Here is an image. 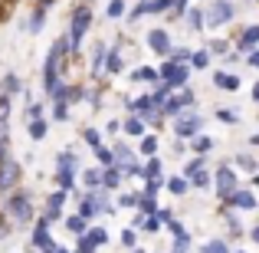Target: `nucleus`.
<instances>
[{
	"label": "nucleus",
	"instance_id": "f257e3e1",
	"mask_svg": "<svg viewBox=\"0 0 259 253\" xmlns=\"http://www.w3.org/2000/svg\"><path fill=\"white\" fill-rule=\"evenodd\" d=\"M4 214L10 217L13 227H30L33 221V197L26 194V191H10V194H4Z\"/></svg>",
	"mask_w": 259,
	"mask_h": 253
},
{
	"label": "nucleus",
	"instance_id": "f03ea898",
	"mask_svg": "<svg viewBox=\"0 0 259 253\" xmlns=\"http://www.w3.org/2000/svg\"><path fill=\"white\" fill-rule=\"evenodd\" d=\"M89 26H92V10H89V7H76V13H72V26H69V46H72V56L82 50V37L89 33Z\"/></svg>",
	"mask_w": 259,
	"mask_h": 253
},
{
	"label": "nucleus",
	"instance_id": "7ed1b4c3",
	"mask_svg": "<svg viewBox=\"0 0 259 253\" xmlns=\"http://www.w3.org/2000/svg\"><path fill=\"white\" fill-rule=\"evenodd\" d=\"M233 17H236V7L230 4V0H210L207 10H203V20H207V26H213V30L233 23Z\"/></svg>",
	"mask_w": 259,
	"mask_h": 253
},
{
	"label": "nucleus",
	"instance_id": "20e7f679",
	"mask_svg": "<svg viewBox=\"0 0 259 253\" xmlns=\"http://www.w3.org/2000/svg\"><path fill=\"white\" fill-rule=\"evenodd\" d=\"M213 188H217V197H220L223 204L230 201V194L233 191H240V181H236V171L230 168V165H220L213 171Z\"/></svg>",
	"mask_w": 259,
	"mask_h": 253
},
{
	"label": "nucleus",
	"instance_id": "39448f33",
	"mask_svg": "<svg viewBox=\"0 0 259 253\" xmlns=\"http://www.w3.org/2000/svg\"><path fill=\"white\" fill-rule=\"evenodd\" d=\"M20 177H23V168H20L17 158H4L0 161V194H10V191L20 188Z\"/></svg>",
	"mask_w": 259,
	"mask_h": 253
},
{
	"label": "nucleus",
	"instance_id": "423d86ee",
	"mask_svg": "<svg viewBox=\"0 0 259 253\" xmlns=\"http://www.w3.org/2000/svg\"><path fill=\"white\" fill-rule=\"evenodd\" d=\"M158 76H161V83H167V86H184L187 83V76H190V63H174V59H164L161 63V69H158Z\"/></svg>",
	"mask_w": 259,
	"mask_h": 253
},
{
	"label": "nucleus",
	"instance_id": "0eeeda50",
	"mask_svg": "<svg viewBox=\"0 0 259 253\" xmlns=\"http://www.w3.org/2000/svg\"><path fill=\"white\" fill-rule=\"evenodd\" d=\"M50 217H39L36 227H33V237H30V250H39V253H50L56 250V240L50 237Z\"/></svg>",
	"mask_w": 259,
	"mask_h": 253
},
{
	"label": "nucleus",
	"instance_id": "6e6552de",
	"mask_svg": "<svg viewBox=\"0 0 259 253\" xmlns=\"http://www.w3.org/2000/svg\"><path fill=\"white\" fill-rule=\"evenodd\" d=\"M200 125H203V119L194 112V109H190V112H181V119H177L174 132H177V138H197Z\"/></svg>",
	"mask_w": 259,
	"mask_h": 253
},
{
	"label": "nucleus",
	"instance_id": "1a4fd4ad",
	"mask_svg": "<svg viewBox=\"0 0 259 253\" xmlns=\"http://www.w3.org/2000/svg\"><path fill=\"white\" fill-rule=\"evenodd\" d=\"M227 207H230V210H256L259 201H256V194H253L249 188H240V191H233V194H230Z\"/></svg>",
	"mask_w": 259,
	"mask_h": 253
},
{
	"label": "nucleus",
	"instance_id": "9d476101",
	"mask_svg": "<svg viewBox=\"0 0 259 253\" xmlns=\"http://www.w3.org/2000/svg\"><path fill=\"white\" fill-rule=\"evenodd\" d=\"M148 46H151V53H158V56H171V37H167V30H151L148 33Z\"/></svg>",
	"mask_w": 259,
	"mask_h": 253
},
{
	"label": "nucleus",
	"instance_id": "9b49d317",
	"mask_svg": "<svg viewBox=\"0 0 259 253\" xmlns=\"http://www.w3.org/2000/svg\"><path fill=\"white\" fill-rule=\"evenodd\" d=\"M259 46V23H253V26H246V30L240 33V40H236V50L246 56V53H253Z\"/></svg>",
	"mask_w": 259,
	"mask_h": 253
},
{
	"label": "nucleus",
	"instance_id": "f8f14e48",
	"mask_svg": "<svg viewBox=\"0 0 259 253\" xmlns=\"http://www.w3.org/2000/svg\"><path fill=\"white\" fill-rule=\"evenodd\" d=\"M213 86L223 89V92H236V89H240V76H236V73L220 69V73H213Z\"/></svg>",
	"mask_w": 259,
	"mask_h": 253
},
{
	"label": "nucleus",
	"instance_id": "ddd939ff",
	"mask_svg": "<svg viewBox=\"0 0 259 253\" xmlns=\"http://www.w3.org/2000/svg\"><path fill=\"white\" fill-rule=\"evenodd\" d=\"M121 132H125V135H135V138H145L148 122L141 119V115H128V119H125V125H121Z\"/></svg>",
	"mask_w": 259,
	"mask_h": 253
},
{
	"label": "nucleus",
	"instance_id": "4468645a",
	"mask_svg": "<svg viewBox=\"0 0 259 253\" xmlns=\"http://www.w3.org/2000/svg\"><path fill=\"white\" fill-rule=\"evenodd\" d=\"M43 26H46V10H43V7H33V13L26 17V23H23V30L36 37V33L43 30Z\"/></svg>",
	"mask_w": 259,
	"mask_h": 253
},
{
	"label": "nucleus",
	"instance_id": "2eb2a0df",
	"mask_svg": "<svg viewBox=\"0 0 259 253\" xmlns=\"http://www.w3.org/2000/svg\"><path fill=\"white\" fill-rule=\"evenodd\" d=\"M121 177H125V174H121L115 165H112V168H102V188H105V191L112 188V191H115V188L121 184Z\"/></svg>",
	"mask_w": 259,
	"mask_h": 253
},
{
	"label": "nucleus",
	"instance_id": "dca6fc26",
	"mask_svg": "<svg viewBox=\"0 0 259 253\" xmlns=\"http://www.w3.org/2000/svg\"><path fill=\"white\" fill-rule=\"evenodd\" d=\"M167 191H171L174 197H184V194L190 191V181H187L184 174H174V177H167Z\"/></svg>",
	"mask_w": 259,
	"mask_h": 253
},
{
	"label": "nucleus",
	"instance_id": "f3484780",
	"mask_svg": "<svg viewBox=\"0 0 259 253\" xmlns=\"http://www.w3.org/2000/svg\"><path fill=\"white\" fill-rule=\"evenodd\" d=\"M132 79L135 83H158V69H151V66H138V69H132Z\"/></svg>",
	"mask_w": 259,
	"mask_h": 253
},
{
	"label": "nucleus",
	"instance_id": "a211bd4d",
	"mask_svg": "<svg viewBox=\"0 0 259 253\" xmlns=\"http://www.w3.org/2000/svg\"><path fill=\"white\" fill-rule=\"evenodd\" d=\"M76 168H79V161H76V155H72V152L56 155V171H72V174H76Z\"/></svg>",
	"mask_w": 259,
	"mask_h": 253
},
{
	"label": "nucleus",
	"instance_id": "6ab92c4d",
	"mask_svg": "<svg viewBox=\"0 0 259 253\" xmlns=\"http://www.w3.org/2000/svg\"><path fill=\"white\" fill-rule=\"evenodd\" d=\"M26 135H30L33 141L46 138V122H43V119H33V122H26Z\"/></svg>",
	"mask_w": 259,
	"mask_h": 253
},
{
	"label": "nucleus",
	"instance_id": "aec40b11",
	"mask_svg": "<svg viewBox=\"0 0 259 253\" xmlns=\"http://www.w3.org/2000/svg\"><path fill=\"white\" fill-rule=\"evenodd\" d=\"M95 161H99L102 168H112V165H115V148L99 145V148H95Z\"/></svg>",
	"mask_w": 259,
	"mask_h": 253
},
{
	"label": "nucleus",
	"instance_id": "412c9836",
	"mask_svg": "<svg viewBox=\"0 0 259 253\" xmlns=\"http://www.w3.org/2000/svg\"><path fill=\"white\" fill-rule=\"evenodd\" d=\"M184 20H187L190 30H203V10H197V7H190V10L184 13Z\"/></svg>",
	"mask_w": 259,
	"mask_h": 253
},
{
	"label": "nucleus",
	"instance_id": "4be33fe9",
	"mask_svg": "<svg viewBox=\"0 0 259 253\" xmlns=\"http://www.w3.org/2000/svg\"><path fill=\"white\" fill-rule=\"evenodd\" d=\"M82 177H85V188L89 191L102 188V168H89V171H82Z\"/></svg>",
	"mask_w": 259,
	"mask_h": 253
},
{
	"label": "nucleus",
	"instance_id": "5701e85b",
	"mask_svg": "<svg viewBox=\"0 0 259 253\" xmlns=\"http://www.w3.org/2000/svg\"><path fill=\"white\" fill-rule=\"evenodd\" d=\"M200 253H230V243L223 240V237H217V240H207V243H203Z\"/></svg>",
	"mask_w": 259,
	"mask_h": 253
},
{
	"label": "nucleus",
	"instance_id": "b1692460",
	"mask_svg": "<svg viewBox=\"0 0 259 253\" xmlns=\"http://www.w3.org/2000/svg\"><path fill=\"white\" fill-rule=\"evenodd\" d=\"M85 237L95 243V247H102V243H108V230L105 227H89L85 230Z\"/></svg>",
	"mask_w": 259,
	"mask_h": 253
},
{
	"label": "nucleus",
	"instance_id": "393cba45",
	"mask_svg": "<svg viewBox=\"0 0 259 253\" xmlns=\"http://www.w3.org/2000/svg\"><path fill=\"white\" fill-rule=\"evenodd\" d=\"M66 227H69L72 230V234H76V237H82L85 234V230H89V221H85V217H69V221H66Z\"/></svg>",
	"mask_w": 259,
	"mask_h": 253
},
{
	"label": "nucleus",
	"instance_id": "a878e982",
	"mask_svg": "<svg viewBox=\"0 0 259 253\" xmlns=\"http://www.w3.org/2000/svg\"><path fill=\"white\" fill-rule=\"evenodd\" d=\"M207 63H210V50H197L190 56V69H207Z\"/></svg>",
	"mask_w": 259,
	"mask_h": 253
},
{
	"label": "nucleus",
	"instance_id": "bb28decb",
	"mask_svg": "<svg viewBox=\"0 0 259 253\" xmlns=\"http://www.w3.org/2000/svg\"><path fill=\"white\" fill-rule=\"evenodd\" d=\"M190 148H194V155H207L210 148H213V138H207V135H197Z\"/></svg>",
	"mask_w": 259,
	"mask_h": 253
},
{
	"label": "nucleus",
	"instance_id": "cd10ccee",
	"mask_svg": "<svg viewBox=\"0 0 259 253\" xmlns=\"http://www.w3.org/2000/svg\"><path fill=\"white\" fill-rule=\"evenodd\" d=\"M76 214H79V217H85V221H92L99 210H95V204L89 201V197H79V210H76Z\"/></svg>",
	"mask_w": 259,
	"mask_h": 253
},
{
	"label": "nucleus",
	"instance_id": "c85d7f7f",
	"mask_svg": "<svg viewBox=\"0 0 259 253\" xmlns=\"http://www.w3.org/2000/svg\"><path fill=\"white\" fill-rule=\"evenodd\" d=\"M203 165H207V158H203V155L190 158L187 165H184V177H190V174H197V171H203Z\"/></svg>",
	"mask_w": 259,
	"mask_h": 253
},
{
	"label": "nucleus",
	"instance_id": "c756f323",
	"mask_svg": "<svg viewBox=\"0 0 259 253\" xmlns=\"http://www.w3.org/2000/svg\"><path fill=\"white\" fill-rule=\"evenodd\" d=\"M187 181H190V188H200L203 191V188H210V181H213V177H210L207 171H197V174H190Z\"/></svg>",
	"mask_w": 259,
	"mask_h": 253
},
{
	"label": "nucleus",
	"instance_id": "7c9ffc66",
	"mask_svg": "<svg viewBox=\"0 0 259 253\" xmlns=\"http://www.w3.org/2000/svg\"><path fill=\"white\" fill-rule=\"evenodd\" d=\"M161 227H164V224H161V217H158V214H148V217H145V224H141V230H145V234H158Z\"/></svg>",
	"mask_w": 259,
	"mask_h": 253
},
{
	"label": "nucleus",
	"instance_id": "2f4dec72",
	"mask_svg": "<svg viewBox=\"0 0 259 253\" xmlns=\"http://www.w3.org/2000/svg\"><path fill=\"white\" fill-rule=\"evenodd\" d=\"M121 243H125L128 250L138 247V227H125V230H121Z\"/></svg>",
	"mask_w": 259,
	"mask_h": 253
},
{
	"label": "nucleus",
	"instance_id": "473e14b6",
	"mask_svg": "<svg viewBox=\"0 0 259 253\" xmlns=\"http://www.w3.org/2000/svg\"><path fill=\"white\" fill-rule=\"evenodd\" d=\"M174 10V0H148V13H167Z\"/></svg>",
	"mask_w": 259,
	"mask_h": 253
},
{
	"label": "nucleus",
	"instance_id": "72a5a7b5",
	"mask_svg": "<svg viewBox=\"0 0 259 253\" xmlns=\"http://www.w3.org/2000/svg\"><path fill=\"white\" fill-rule=\"evenodd\" d=\"M72 181H76V174H72V171H56V188L59 191H69Z\"/></svg>",
	"mask_w": 259,
	"mask_h": 253
},
{
	"label": "nucleus",
	"instance_id": "f704fd0d",
	"mask_svg": "<svg viewBox=\"0 0 259 253\" xmlns=\"http://www.w3.org/2000/svg\"><path fill=\"white\" fill-rule=\"evenodd\" d=\"M190 56H194V50H187V46H174L167 59H174V63H190Z\"/></svg>",
	"mask_w": 259,
	"mask_h": 253
},
{
	"label": "nucleus",
	"instance_id": "c9c22d12",
	"mask_svg": "<svg viewBox=\"0 0 259 253\" xmlns=\"http://www.w3.org/2000/svg\"><path fill=\"white\" fill-rule=\"evenodd\" d=\"M82 141H85V145H92V148H99V145H102L99 128H85V132H82Z\"/></svg>",
	"mask_w": 259,
	"mask_h": 253
},
{
	"label": "nucleus",
	"instance_id": "e433bc0d",
	"mask_svg": "<svg viewBox=\"0 0 259 253\" xmlns=\"http://www.w3.org/2000/svg\"><path fill=\"white\" fill-rule=\"evenodd\" d=\"M151 177H161V161L158 158H151L145 165V181H151Z\"/></svg>",
	"mask_w": 259,
	"mask_h": 253
},
{
	"label": "nucleus",
	"instance_id": "4c0bfd02",
	"mask_svg": "<svg viewBox=\"0 0 259 253\" xmlns=\"http://www.w3.org/2000/svg\"><path fill=\"white\" fill-rule=\"evenodd\" d=\"M158 152V138H154V135H145V138H141V155H154Z\"/></svg>",
	"mask_w": 259,
	"mask_h": 253
},
{
	"label": "nucleus",
	"instance_id": "58836bf2",
	"mask_svg": "<svg viewBox=\"0 0 259 253\" xmlns=\"http://www.w3.org/2000/svg\"><path fill=\"white\" fill-rule=\"evenodd\" d=\"M121 13H125V0H112V4H108V10H105V17H121Z\"/></svg>",
	"mask_w": 259,
	"mask_h": 253
},
{
	"label": "nucleus",
	"instance_id": "ea45409f",
	"mask_svg": "<svg viewBox=\"0 0 259 253\" xmlns=\"http://www.w3.org/2000/svg\"><path fill=\"white\" fill-rule=\"evenodd\" d=\"M33 119H43V105H39V102H26V122H33Z\"/></svg>",
	"mask_w": 259,
	"mask_h": 253
},
{
	"label": "nucleus",
	"instance_id": "a19ab883",
	"mask_svg": "<svg viewBox=\"0 0 259 253\" xmlns=\"http://www.w3.org/2000/svg\"><path fill=\"white\" fill-rule=\"evenodd\" d=\"M53 119L66 122V119H69V105H66V102H56V105H53Z\"/></svg>",
	"mask_w": 259,
	"mask_h": 253
},
{
	"label": "nucleus",
	"instance_id": "79ce46f5",
	"mask_svg": "<svg viewBox=\"0 0 259 253\" xmlns=\"http://www.w3.org/2000/svg\"><path fill=\"white\" fill-rule=\"evenodd\" d=\"M76 253H95V243L82 234V237H79V243H76Z\"/></svg>",
	"mask_w": 259,
	"mask_h": 253
},
{
	"label": "nucleus",
	"instance_id": "37998d69",
	"mask_svg": "<svg viewBox=\"0 0 259 253\" xmlns=\"http://www.w3.org/2000/svg\"><path fill=\"white\" fill-rule=\"evenodd\" d=\"M207 50H210V56H223V53H227V40H213Z\"/></svg>",
	"mask_w": 259,
	"mask_h": 253
},
{
	"label": "nucleus",
	"instance_id": "c03bdc74",
	"mask_svg": "<svg viewBox=\"0 0 259 253\" xmlns=\"http://www.w3.org/2000/svg\"><path fill=\"white\" fill-rule=\"evenodd\" d=\"M10 230H13L10 217H7V214H0V240H7V237H10Z\"/></svg>",
	"mask_w": 259,
	"mask_h": 253
},
{
	"label": "nucleus",
	"instance_id": "a18cd8bd",
	"mask_svg": "<svg viewBox=\"0 0 259 253\" xmlns=\"http://www.w3.org/2000/svg\"><path fill=\"white\" fill-rule=\"evenodd\" d=\"M0 119H10V95L0 92Z\"/></svg>",
	"mask_w": 259,
	"mask_h": 253
},
{
	"label": "nucleus",
	"instance_id": "49530a36",
	"mask_svg": "<svg viewBox=\"0 0 259 253\" xmlns=\"http://www.w3.org/2000/svg\"><path fill=\"white\" fill-rule=\"evenodd\" d=\"M4 92H7V95H10V92H20V79L13 76V73L7 76V83H4Z\"/></svg>",
	"mask_w": 259,
	"mask_h": 253
},
{
	"label": "nucleus",
	"instance_id": "de8ad7c7",
	"mask_svg": "<svg viewBox=\"0 0 259 253\" xmlns=\"http://www.w3.org/2000/svg\"><path fill=\"white\" fill-rule=\"evenodd\" d=\"M138 204V194H121L118 197V207H135Z\"/></svg>",
	"mask_w": 259,
	"mask_h": 253
},
{
	"label": "nucleus",
	"instance_id": "09e8293b",
	"mask_svg": "<svg viewBox=\"0 0 259 253\" xmlns=\"http://www.w3.org/2000/svg\"><path fill=\"white\" fill-rule=\"evenodd\" d=\"M236 165H240V168H246V171H256V158L243 155V158H236Z\"/></svg>",
	"mask_w": 259,
	"mask_h": 253
},
{
	"label": "nucleus",
	"instance_id": "8fccbe9b",
	"mask_svg": "<svg viewBox=\"0 0 259 253\" xmlns=\"http://www.w3.org/2000/svg\"><path fill=\"white\" fill-rule=\"evenodd\" d=\"M217 119H223V122H230V125H236V122H240V115H236V112H227V109H223V112H217Z\"/></svg>",
	"mask_w": 259,
	"mask_h": 253
},
{
	"label": "nucleus",
	"instance_id": "3c124183",
	"mask_svg": "<svg viewBox=\"0 0 259 253\" xmlns=\"http://www.w3.org/2000/svg\"><path fill=\"white\" fill-rule=\"evenodd\" d=\"M0 141H10V125H7V119H0Z\"/></svg>",
	"mask_w": 259,
	"mask_h": 253
},
{
	"label": "nucleus",
	"instance_id": "603ef678",
	"mask_svg": "<svg viewBox=\"0 0 259 253\" xmlns=\"http://www.w3.org/2000/svg\"><path fill=\"white\" fill-rule=\"evenodd\" d=\"M10 158V141H0V161Z\"/></svg>",
	"mask_w": 259,
	"mask_h": 253
},
{
	"label": "nucleus",
	"instance_id": "864d4df0",
	"mask_svg": "<svg viewBox=\"0 0 259 253\" xmlns=\"http://www.w3.org/2000/svg\"><path fill=\"white\" fill-rule=\"evenodd\" d=\"M249 66H259V50H256V53H249Z\"/></svg>",
	"mask_w": 259,
	"mask_h": 253
},
{
	"label": "nucleus",
	"instance_id": "5fc2aeb1",
	"mask_svg": "<svg viewBox=\"0 0 259 253\" xmlns=\"http://www.w3.org/2000/svg\"><path fill=\"white\" fill-rule=\"evenodd\" d=\"M249 237H253V240L259 243V224H256V227H253V230H249Z\"/></svg>",
	"mask_w": 259,
	"mask_h": 253
},
{
	"label": "nucleus",
	"instance_id": "6e6d98bb",
	"mask_svg": "<svg viewBox=\"0 0 259 253\" xmlns=\"http://www.w3.org/2000/svg\"><path fill=\"white\" fill-rule=\"evenodd\" d=\"M50 4H53V0H36V7H43V10H46Z\"/></svg>",
	"mask_w": 259,
	"mask_h": 253
},
{
	"label": "nucleus",
	"instance_id": "4d7b16f0",
	"mask_svg": "<svg viewBox=\"0 0 259 253\" xmlns=\"http://www.w3.org/2000/svg\"><path fill=\"white\" fill-rule=\"evenodd\" d=\"M253 99H256V102H259V83H256V86H253Z\"/></svg>",
	"mask_w": 259,
	"mask_h": 253
},
{
	"label": "nucleus",
	"instance_id": "13d9d810",
	"mask_svg": "<svg viewBox=\"0 0 259 253\" xmlns=\"http://www.w3.org/2000/svg\"><path fill=\"white\" fill-rule=\"evenodd\" d=\"M53 253H69V250H66V247H56V250H53Z\"/></svg>",
	"mask_w": 259,
	"mask_h": 253
},
{
	"label": "nucleus",
	"instance_id": "bf43d9fd",
	"mask_svg": "<svg viewBox=\"0 0 259 253\" xmlns=\"http://www.w3.org/2000/svg\"><path fill=\"white\" fill-rule=\"evenodd\" d=\"M132 253H148V250H141V247H135V250H132Z\"/></svg>",
	"mask_w": 259,
	"mask_h": 253
},
{
	"label": "nucleus",
	"instance_id": "052dcab7",
	"mask_svg": "<svg viewBox=\"0 0 259 253\" xmlns=\"http://www.w3.org/2000/svg\"><path fill=\"white\" fill-rule=\"evenodd\" d=\"M236 253H246V250H236Z\"/></svg>",
	"mask_w": 259,
	"mask_h": 253
},
{
	"label": "nucleus",
	"instance_id": "680f3d73",
	"mask_svg": "<svg viewBox=\"0 0 259 253\" xmlns=\"http://www.w3.org/2000/svg\"><path fill=\"white\" fill-rule=\"evenodd\" d=\"M256 4H259V0H256Z\"/></svg>",
	"mask_w": 259,
	"mask_h": 253
}]
</instances>
